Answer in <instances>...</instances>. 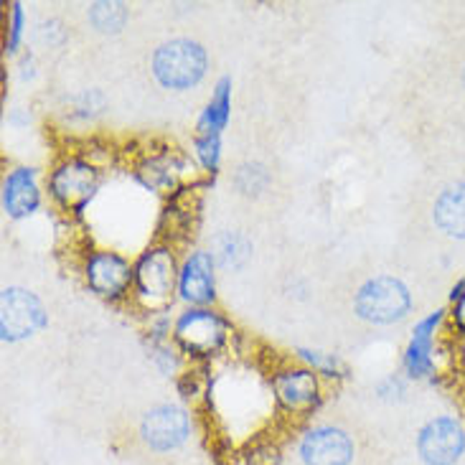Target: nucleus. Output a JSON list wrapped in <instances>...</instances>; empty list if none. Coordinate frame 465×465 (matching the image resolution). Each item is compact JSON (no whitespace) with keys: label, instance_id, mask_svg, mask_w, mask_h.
<instances>
[{"label":"nucleus","instance_id":"5","mask_svg":"<svg viewBox=\"0 0 465 465\" xmlns=\"http://www.w3.org/2000/svg\"><path fill=\"white\" fill-rule=\"evenodd\" d=\"M417 455L425 465H458L465 455V425L453 415L428 420L417 435Z\"/></svg>","mask_w":465,"mask_h":465},{"label":"nucleus","instance_id":"3","mask_svg":"<svg viewBox=\"0 0 465 465\" xmlns=\"http://www.w3.org/2000/svg\"><path fill=\"white\" fill-rule=\"evenodd\" d=\"M229 339V323L209 308H189L178 315L173 326V341L178 349L196 359L214 356L224 349Z\"/></svg>","mask_w":465,"mask_h":465},{"label":"nucleus","instance_id":"17","mask_svg":"<svg viewBox=\"0 0 465 465\" xmlns=\"http://www.w3.org/2000/svg\"><path fill=\"white\" fill-rule=\"evenodd\" d=\"M89 18L97 31H104V34H114L120 31L127 21V8L123 3H94L92 11H89Z\"/></svg>","mask_w":465,"mask_h":465},{"label":"nucleus","instance_id":"10","mask_svg":"<svg viewBox=\"0 0 465 465\" xmlns=\"http://www.w3.org/2000/svg\"><path fill=\"white\" fill-rule=\"evenodd\" d=\"M277 404L290 415H308L321 400V384L311 369H282L272 377Z\"/></svg>","mask_w":465,"mask_h":465},{"label":"nucleus","instance_id":"19","mask_svg":"<svg viewBox=\"0 0 465 465\" xmlns=\"http://www.w3.org/2000/svg\"><path fill=\"white\" fill-rule=\"evenodd\" d=\"M196 155L206 171L214 173L219 168V158H222V140L219 135H199L196 138Z\"/></svg>","mask_w":465,"mask_h":465},{"label":"nucleus","instance_id":"6","mask_svg":"<svg viewBox=\"0 0 465 465\" xmlns=\"http://www.w3.org/2000/svg\"><path fill=\"white\" fill-rule=\"evenodd\" d=\"M178 275L181 270L176 267L173 252L168 247H153L143 252L135 262V290L151 305H163L178 288Z\"/></svg>","mask_w":465,"mask_h":465},{"label":"nucleus","instance_id":"7","mask_svg":"<svg viewBox=\"0 0 465 465\" xmlns=\"http://www.w3.org/2000/svg\"><path fill=\"white\" fill-rule=\"evenodd\" d=\"M84 280L94 295L104 301H123L130 285H135V267H130L117 252L97 250L84 262Z\"/></svg>","mask_w":465,"mask_h":465},{"label":"nucleus","instance_id":"22","mask_svg":"<svg viewBox=\"0 0 465 465\" xmlns=\"http://www.w3.org/2000/svg\"><path fill=\"white\" fill-rule=\"evenodd\" d=\"M453 323L455 328H458V331L465 336V288L463 292H460V298L453 302Z\"/></svg>","mask_w":465,"mask_h":465},{"label":"nucleus","instance_id":"15","mask_svg":"<svg viewBox=\"0 0 465 465\" xmlns=\"http://www.w3.org/2000/svg\"><path fill=\"white\" fill-rule=\"evenodd\" d=\"M432 222L442 234L465 242V181L440 191L432 206Z\"/></svg>","mask_w":465,"mask_h":465},{"label":"nucleus","instance_id":"8","mask_svg":"<svg viewBox=\"0 0 465 465\" xmlns=\"http://www.w3.org/2000/svg\"><path fill=\"white\" fill-rule=\"evenodd\" d=\"M46 326L44 305L24 288H5L0 301V336L3 341H24Z\"/></svg>","mask_w":465,"mask_h":465},{"label":"nucleus","instance_id":"2","mask_svg":"<svg viewBox=\"0 0 465 465\" xmlns=\"http://www.w3.org/2000/svg\"><path fill=\"white\" fill-rule=\"evenodd\" d=\"M353 311L366 323L390 326V323L407 318V313L412 311V292L400 277H371L356 292Z\"/></svg>","mask_w":465,"mask_h":465},{"label":"nucleus","instance_id":"21","mask_svg":"<svg viewBox=\"0 0 465 465\" xmlns=\"http://www.w3.org/2000/svg\"><path fill=\"white\" fill-rule=\"evenodd\" d=\"M302 359H308L315 369H321V371H333L336 369V359H323L321 353H311V351H301Z\"/></svg>","mask_w":465,"mask_h":465},{"label":"nucleus","instance_id":"9","mask_svg":"<svg viewBox=\"0 0 465 465\" xmlns=\"http://www.w3.org/2000/svg\"><path fill=\"white\" fill-rule=\"evenodd\" d=\"M140 435L153 450H176L189 438V415L176 404H161L145 412L140 422Z\"/></svg>","mask_w":465,"mask_h":465},{"label":"nucleus","instance_id":"20","mask_svg":"<svg viewBox=\"0 0 465 465\" xmlns=\"http://www.w3.org/2000/svg\"><path fill=\"white\" fill-rule=\"evenodd\" d=\"M21 34H24V11H21V5L15 3V5H13V13H11V34H8V49L15 51L18 41H21Z\"/></svg>","mask_w":465,"mask_h":465},{"label":"nucleus","instance_id":"1","mask_svg":"<svg viewBox=\"0 0 465 465\" xmlns=\"http://www.w3.org/2000/svg\"><path fill=\"white\" fill-rule=\"evenodd\" d=\"M206 51L191 38H173L161 44L151 59L153 76L165 89L196 87L206 74Z\"/></svg>","mask_w":465,"mask_h":465},{"label":"nucleus","instance_id":"11","mask_svg":"<svg viewBox=\"0 0 465 465\" xmlns=\"http://www.w3.org/2000/svg\"><path fill=\"white\" fill-rule=\"evenodd\" d=\"M301 458L305 465H351L353 442L339 428H315L301 440Z\"/></svg>","mask_w":465,"mask_h":465},{"label":"nucleus","instance_id":"14","mask_svg":"<svg viewBox=\"0 0 465 465\" xmlns=\"http://www.w3.org/2000/svg\"><path fill=\"white\" fill-rule=\"evenodd\" d=\"M41 191L34 168H13L3 181V209L11 219H25L38 209Z\"/></svg>","mask_w":465,"mask_h":465},{"label":"nucleus","instance_id":"23","mask_svg":"<svg viewBox=\"0 0 465 465\" xmlns=\"http://www.w3.org/2000/svg\"><path fill=\"white\" fill-rule=\"evenodd\" d=\"M463 417H465V402H463Z\"/></svg>","mask_w":465,"mask_h":465},{"label":"nucleus","instance_id":"4","mask_svg":"<svg viewBox=\"0 0 465 465\" xmlns=\"http://www.w3.org/2000/svg\"><path fill=\"white\" fill-rule=\"evenodd\" d=\"M100 171L84 158H69L54 168L49 178V193L64 212L79 214L100 189Z\"/></svg>","mask_w":465,"mask_h":465},{"label":"nucleus","instance_id":"12","mask_svg":"<svg viewBox=\"0 0 465 465\" xmlns=\"http://www.w3.org/2000/svg\"><path fill=\"white\" fill-rule=\"evenodd\" d=\"M445 321V311H435L422 318L412 331L410 346L404 351V369L412 379H428L435 371V333Z\"/></svg>","mask_w":465,"mask_h":465},{"label":"nucleus","instance_id":"16","mask_svg":"<svg viewBox=\"0 0 465 465\" xmlns=\"http://www.w3.org/2000/svg\"><path fill=\"white\" fill-rule=\"evenodd\" d=\"M229 110H232V82L224 76L216 82L214 94L199 117V127H196L199 135H219L229 123Z\"/></svg>","mask_w":465,"mask_h":465},{"label":"nucleus","instance_id":"13","mask_svg":"<svg viewBox=\"0 0 465 465\" xmlns=\"http://www.w3.org/2000/svg\"><path fill=\"white\" fill-rule=\"evenodd\" d=\"M178 292L191 305H206L214 301V257L212 252H193L181 264Z\"/></svg>","mask_w":465,"mask_h":465},{"label":"nucleus","instance_id":"18","mask_svg":"<svg viewBox=\"0 0 465 465\" xmlns=\"http://www.w3.org/2000/svg\"><path fill=\"white\" fill-rule=\"evenodd\" d=\"M212 257H216L219 262L224 264V267H237L244 257H247V242L242 237H237V234H222V237L216 239V252L212 254Z\"/></svg>","mask_w":465,"mask_h":465}]
</instances>
